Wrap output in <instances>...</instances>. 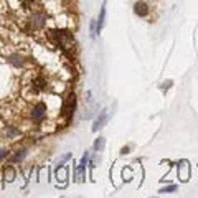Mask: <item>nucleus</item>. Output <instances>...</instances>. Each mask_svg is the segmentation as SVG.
<instances>
[{
    "instance_id": "nucleus-1",
    "label": "nucleus",
    "mask_w": 198,
    "mask_h": 198,
    "mask_svg": "<svg viewBox=\"0 0 198 198\" xmlns=\"http://www.w3.org/2000/svg\"><path fill=\"white\" fill-rule=\"evenodd\" d=\"M51 36L58 41V45L61 46V50L66 53L68 56H74V50H76V43H74V38L70 32L66 30H53L51 32Z\"/></svg>"
},
{
    "instance_id": "nucleus-2",
    "label": "nucleus",
    "mask_w": 198,
    "mask_h": 198,
    "mask_svg": "<svg viewBox=\"0 0 198 198\" xmlns=\"http://www.w3.org/2000/svg\"><path fill=\"white\" fill-rule=\"evenodd\" d=\"M74 109H76V96H74V93H70L68 98L65 99V104H63V114L70 119L73 116Z\"/></svg>"
},
{
    "instance_id": "nucleus-3",
    "label": "nucleus",
    "mask_w": 198,
    "mask_h": 198,
    "mask_svg": "<svg viewBox=\"0 0 198 198\" xmlns=\"http://www.w3.org/2000/svg\"><path fill=\"white\" fill-rule=\"evenodd\" d=\"M45 116H46V106L43 103H38L35 107H33V111H32V117L35 120H41Z\"/></svg>"
},
{
    "instance_id": "nucleus-4",
    "label": "nucleus",
    "mask_w": 198,
    "mask_h": 198,
    "mask_svg": "<svg viewBox=\"0 0 198 198\" xmlns=\"http://www.w3.org/2000/svg\"><path fill=\"white\" fill-rule=\"evenodd\" d=\"M107 119H109V116H107V111H101L99 116H98V119L94 120V125H93V130L96 132V130H99L101 127H104L106 122H107Z\"/></svg>"
},
{
    "instance_id": "nucleus-5",
    "label": "nucleus",
    "mask_w": 198,
    "mask_h": 198,
    "mask_svg": "<svg viewBox=\"0 0 198 198\" xmlns=\"http://www.w3.org/2000/svg\"><path fill=\"white\" fill-rule=\"evenodd\" d=\"M178 175H180L182 182H187L190 178V165H188L187 160L180 162V165H178Z\"/></svg>"
},
{
    "instance_id": "nucleus-6",
    "label": "nucleus",
    "mask_w": 198,
    "mask_h": 198,
    "mask_svg": "<svg viewBox=\"0 0 198 198\" xmlns=\"http://www.w3.org/2000/svg\"><path fill=\"white\" fill-rule=\"evenodd\" d=\"M149 5L145 2H136V5H134V13L139 17H147L149 15Z\"/></svg>"
},
{
    "instance_id": "nucleus-7",
    "label": "nucleus",
    "mask_w": 198,
    "mask_h": 198,
    "mask_svg": "<svg viewBox=\"0 0 198 198\" xmlns=\"http://www.w3.org/2000/svg\"><path fill=\"white\" fill-rule=\"evenodd\" d=\"M88 158H89V155H88V154H84L83 158H81V162H79V165H78V180H79V182L84 180V170H86Z\"/></svg>"
},
{
    "instance_id": "nucleus-8",
    "label": "nucleus",
    "mask_w": 198,
    "mask_h": 198,
    "mask_svg": "<svg viewBox=\"0 0 198 198\" xmlns=\"http://www.w3.org/2000/svg\"><path fill=\"white\" fill-rule=\"evenodd\" d=\"M104 22H106V2L103 3L101 7V13H99V20H98V25H96V33H101L104 27Z\"/></svg>"
},
{
    "instance_id": "nucleus-9",
    "label": "nucleus",
    "mask_w": 198,
    "mask_h": 198,
    "mask_svg": "<svg viewBox=\"0 0 198 198\" xmlns=\"http://www.w3.org/2000/svg\"><path fill=\"white\" fill-rule=\"evenodd\" d=\"M45 88H46V81L43 79V78H36L35 83H33V89H35V91H41V89H45Z\"/></svg>"
},
{
    "instance_id": "nucleus-10",
    "label": "nucleus",
    "mask_w": 198,
    "mask_h": 198,
    "mask_svg": "<svg viewBox=\"0 0 198 198\" xmlns=\"http://www.w3.org/2000/svg\"><path fill=\"white\" fill-rule=\"evenodd\" d=\"M15 178V170L12 167H5V180L7 182H12Z\"/></svg>"
},
{
    "instance_id": "nucleus-11",
    "label": "nucleus",
    "mask_w": 198,
    "mask_h": 198,
    "mask_svg": "<svg viewBox=\"0 0 198 198\" xmlns=\"http://www.w3.org/2000/svg\"><path fill=\"white\" fill-rule=\"evenodd\" d=\"M104 144H106V141H104V137H99V139H96V142H94V150H103L104 149Z\"/></svg>"
},
{
    "instance_id": "nucleus-12",
    "label": "nucleus",
    "mask_w": 198,
    "mask_h": 198,
    "mask_svg": "<svg viewBox=\"0 0 198 198\" xmlns=\"http://www.w3.org/2000/svg\"><path fill=\"white\" fill-rule=\"evenodd\" d=\"M177 190V185H168V187H163L158 190V193H172V192H175Z\"/></svg>"
},
{
    "instance_id": "nucleus-13",
    "label": "nucleus",
    "mask_w": 198,
    "mask_h": 198,
    "mask_svg": "<svg viewBox=\"0 0 198 198\" xmlns=\"http://www.w3.org/2000/svg\"><path fill=\"white\" fill-rule=\"evenodd\" d=\"M25 157V150H18V154L15 157H13V162H18V160H22V158Z\"/></svg>"
},
{
    "instance_id": "nucleus-14",
    "label": "nucleus",
    "mask_w": 198,
    "mask_h": 198,
    "mask_svg": "<svg viewBox=\"0 0 198 198\" xmlns=\"http://www.w3.org/2000/svg\"><path fill=\"white\" fill-rule=\"evenodd\" d=\"M173 83H172V81H167V83H162V89L163 91H167L168 88H170V86H172Z\"/></svg>"
},
{
    "instance_id": "nucleus-15",
    "label": "nucleus",
    "mask_w": 198,
    "mask_h": 198,
    "mask_svg": "<svg viewBox=\"0 0 198 198\" xmlns=\"http://www.w3.org/2000/svg\"><path fill=\"white\" fill-rule=\"evenodd\" d=\"M7 132H8V136H12V137H13V136H17V134H18V130L10 127V129H7Z\"/></svg>"
},
{
    "instance_id": "nucleus-16",
    "label": "nucleus",
    "mask_w": 198,
    "mask_h": 198,
    "mask_svg": "<svg viewBox=\"0 0 198 198\" xmlns=\"http://www.w3.org/2000/svg\"><path fill=\"white\" fill-rule=\"evenodd\" d=\"M8 155V152L7 150H0V160H2V158H5Z\"/></svg>"
}]
</instances>
